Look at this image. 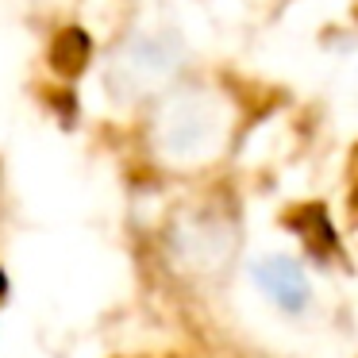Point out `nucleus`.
<instances>
[{
    "mask_svg": "<svg viewBox=\"0 0 358 358\" xmlns=\"http://www.w3.org/2000/svg\"><path fill=\"white\" fill-rule=\"evenodd\" d=\"M224 135H227V108L212 89H181L178 96L166 101L155 124L158 150L181 166L212 158L224 147Z\"/></svg>",
    "mask_w": 358,
    "mask_h": 358,
    "instance_id": "obj_1",
    "label": "nucleus"
},
{
    "mask_svg": "<svg viewBox=\"0 0 358 358\" xmlns=\"http://www.w3.org/2000/svg\"><path fill=\"white\" fill-rule=\"evenodd\" d=\"M181 62V43L170 31H139L112 58L108 85L120 96H139L158 89Z\"/></svg>",
    "mask_w": 358,
    "mask_h": 358,
    "instance_id": "obj_2",
    "label": "nucleus"
},
{
    "mask_svg": "<svg viewBox=\"0 0 358 358\" xmlns=\"http://www.w3.org/2000/svg\"><path fill=\"white\" fill-rule=\"evenodd\" d=\"M250 278L281 316H304L312 308V281L293 255H262L250 266Z\"/></svg>",
    "mask_w": 358,
    "mask_h": 358,
    "instance_id": "obj_3",
    "label": "nucleus"
},
{
    "mask_svg": "<svg viewBox=\"0 0 358 358\" xmlns=\"http://www.w3.org/2000/svg\"><path fill=\"white\" fill-rule=\"evenodd\" d=\"M173 247H178L181 262H189L193 270H220L227 262V255L235 250V235H231V224L201 212V216L185 220L178 227Z\"/></svg>",
    "mask_w": 358,
    "mask_h": 358,
    "instance_id": "obj_4",
    "label": "nucleus"
}]
</instances>
